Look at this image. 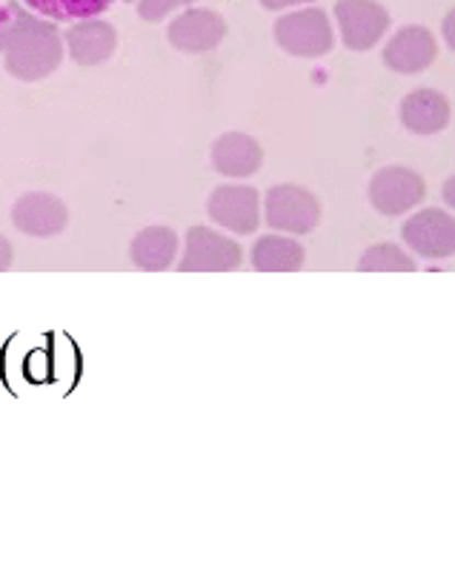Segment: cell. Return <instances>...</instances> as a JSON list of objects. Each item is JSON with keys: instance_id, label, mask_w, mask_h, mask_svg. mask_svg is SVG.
<instances>
[{"instance_id": "cell-21", "label": "cell", "mask_w": 455, "mask_h": 562, "mask_svg": "<svg viewBox=\"0 0 455 562\" xmlns=\"http://www.w3.org/2000/svg\"><path fill=\"white\" fill-rule=\"evenodd\" d=\"M304 3H316V0H261V7L270 9V12H281V9L289 7H304Z\"/></svg>"}, {"instance_id": "cell-1", "label": "cell", "mask_w": 455, "mask_h": 562, "mask_svg": "<svg viewBox=\"0 0 455 562\" xmlns=\"http://www.w3.org/2000/svg\"><path fill=\"white\" fill-rule=\"evenodd\" d=\"M64 53V37L55 23L32 15L15 0L0 7V55L15 81H44L60 67Z\"/></svg>"}, {"instance_id": "cell-12", "label": "cell", "mask_w": 455, "mask_h": 562, "mask_svg": "<svg viewBox=\"0 0 455 562\" xmlns=\"http://www.w3.org/2000/svg\"><path fill=\"white\" fill-rule=\"evenodd\" d=\"M435 55H439V44L433 32L426 26H405L384 46V67L398 75H419L433 64Z\"/></svg>"}, {"instance_id": "cell-16", "label": "cell", "mask_w": 455, "mask_h": 562, "mask_svg": "<svg viewBox=\"0 0 455 562\" xmlns=\"http://www.w3.org/2000/svg\"><path fill=\"white\" fill-rule=\"evenodd\" d=\"M252 267L261 273H295L302 270L307 250L289 236H261L252 245Z\"/></svg>"}, {"instance_id": "cell-10", "label": "cell", "mask_w": 455, "mask_h": 562, "mask_svg": "<svg viewBox=\"0 0 455 562\" xmlns=\"http://www.w3.org/2000/svg\"><path fill=\"white\" fill-rule=\"evenodd\" d=\"M12 224L23 236L52 238L60 236L69 224L67 204L52 193H23L12 204Z\"/></svg>"}, {"instance_id": "cell-17", "label": "cell", "mask_w": 455, "mask_h": 562, "mask_svg": "<svg viewBox=\"0 0 455 562\" xmlns=\"http://www.w3.org/2000/svg\"><path fill=\"white\" fill-rule=\"evenodd\" d=\"M23 3L46 21H83L106 12L115 0H23Z\"/></svg>"}, {"instance_id": "cell-22", "label": "cell", "mask_w": 455, "mask_h": 562, "mask_svg": "<svg viewBox=\"0 0 455 562\" xmlns=\"http://www.w3.org/2000/svg\"><path fill=\"white\" fill-rule=\"evenodd\" d=\"M126 3H133V0H126Z\"/></svg>"}, {"instance_id": "cell-5", "label": "cell", "mask_w": 455, "mask_h": 562, "mask_svg": "<svg viewBox=\"0 0 455 562\" xmlns=\"http://www.w3.org/2000/svg\"><path fill=\"white\" fill-rule=\"evenodd\" d=\"M424 178L410 167H382L369 178V204L384 215H405L424 201Z\"/></svg>"}, {"instance_id": "cell-4", "label": "cell", "mask_w": 455, "mask_h": 562, "mask_svg": "<svg viewBox=\"0 0 455 562\" xmlns=\"http://www.w3.org/2000/svg\"><path fill=\"white\" fill-rule=\"evenodd\" d=\"M243 259V250L236 238L220 236L215 229L195 224L186 233L184 259L178 261L181 273H229L238 270Z\"/></svg>"}, {"instance_id": "cell-8", "label": "cell", "mask_w": 455, "mask_h": 562, "mask_svg": "<svg viewBox=\"0 0 455 562\" xmlns=\"http://www.w3.org/2000/svg\"><path fill=\"white\" fill-rule=\"evenodd\" d=\"M401 238L421 259H450L455 250V218L439 207H426L407 218Z\"/></svg>"}, {"instance_id": "cell-11", "label": "cell", "mask_w": 455, "mask_h": 562, "mask_svg": "<svg viewBox=\"0 0 455 562\" xmlns=\"http://www.w3.org/2000/svg\"><path fill=\"white\" fill-rule=\"evenodd\" d=\"M60 37H64L69 58L78 67H98L103 60H110L118 49V30L110 21H101V18H83Z\"/></svg>"}, {"instance_id": "cell-15", "label": "cell", "mask_w": 455, "mask_h": 562, "mask_svg": "<svg viewBox=\"0 0 455 562\" xmlns=\"http://www.w3.org/2000/svg\"><path fill=\"white\" fill-rule=\"evenodd\" d=\"M178 233L169 227H147L140 229L138 236L133 238L129 245V259L138 270H147V273H161V270H169L178 259Z\"/></svg>"}, {"instance_id": "cell-13", "label": "cell", "mask_w": 455, "mask_h": 562, "mask_svg": "<svg viewBox=\"0 0 455 562\" xmlns=\"http://www.w3.org/2000/svg\"><path fill=\"white\" fill-rule=\"evenodd\" d=\"M453 121V106L439 89H416L401 101V124L412 135H435Z\"/></svg>"}, {"instance_id": "cell-14", "label": "cell", "mask_w": 455, "mask_h": 562, "mask_svg": "<svg viewBox=\"0 0 455 562\" xmlns=\"http://www.w3.org/2000/svg\"><path fill=\"white\" fill-rule=\"evenodd\" d=\"M264 164V147L247 133H224L213 144V167L227 178H250Z\"/></svg>"}, {"instance_id": "cell-2", "label": "cell", "mask_w": 455, "mask_h": 562, "mask_svg": "<svg viewBox=\"0 0 455 562\" xmlns=\"http://www.w3.org/2000/svg\"><path fill=\"white\" fill-rule=\"evenodd\" d=\"M272 35H275V44L293 58H321L335 46L330 15L316 7L278 18L272 26Z\"/></svg>"}, {"instance_id": "cell-7", "label": "cell", "mask_w": 455, "mask_h": 562, "mask_svg": "<svg viewBox=\"0 0 455 562\" xmlns=\"http://www.w3.org/2000/svg\"><path fill=\"white\" fill-rule=\"evenodd\" d=\"M206 213L232 236H252L261 224V199L250 184H220L206 201Z\"/></svg>"}, {"instance_id": "cell-19", "label": "cell", "mask_w": 455, "mask_h": 562, "mask_svg": "<svg viewBox=\"0 0 455 562\" xmlns=\"http://www.w3.org/2000/svg\"><path fill=\"white\" fill-rule=\"evenodd\" d=\"M195 0H140L138 15L140 21L147 23H161L163 18H169L178 9H190Z\"/></svg>"}, {"instance_id": "cell-18", "label": "cell", "mask_w": 455, "mask_h": 562, "mask_svg": "<svg viewBox=\"0 0 455 562\" xmlns=\"http://www.w3.org/2000/svg\"><path fill=\"white\" fill-rule=\"evenodd\" d=\"M361 273H412L416 259L398 245H373L359 259Z\"/></svg>"}, {"instance_id": "cell-3", "label": "cell", "mask_w": 455, "mask_h": 562, "mask_svg": "<svg viewBox=\"0 0 455 562\" xmlns=\"http://www.w3.org/2000/svg\"><path fill=\"white\" fill-rule=\"evenodd\" d=\"M264 218L278 233L307 236L321 222V201L302 184H278L266 193Z\"/></svg>"}, {"instance_id": "cell-6", "label": "cell", "mask_w": 455, "mask_h": 562, "mask_svg": "<svg viewBox=\"0 0 455 562\" xmlns=\"http://www.w3.org/2000/svg\"><path fill=\"white\" fill-rule=\"evenodd\" d=\"M335 21L341 41L353 53H367L373 49L389 30L387 9L375 0H338Z\"/></svg>"}, {"instance_id": "cell-20", "label": "cell", "mask_w": 455, "mask_h": 562, "mask_svg": "<svg viewBox=\"0 0 455 562\" xmlns=\"http://www.w3.org/2000/svg\"><path fill=\"white\" fill-rule=\"evenodd\" d=\"M12 261H15V247L9 245V238L0 236V273H3V270H9V267H12Z\"/></svg>"}, {"instance_id": "cell-9", "label": "cell", "mask_w": 455, "mask_h": 562, "mask_svg": "<svg viewBox=\"0 0 455 562\" xmlns=\"http://www.w3.org/2000/svg\"><path fill=\"white\" fill-rule=\"evenodd\" d=\"M167 37L178 53H213L215 46L227 37V21L213 9H184L175 21L169 23Z\"/></svg>"}]
</instances>
